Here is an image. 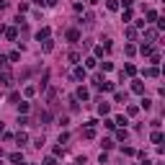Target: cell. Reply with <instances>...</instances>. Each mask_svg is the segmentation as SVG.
Instances as JSON below:
<instances>
[{"label": "cell", "instance_id": "cell-1", "mask_svg": "<svg viewBox=\"0 0 165 165\" xmlns=\"http://www.w3.org/2000/svg\"><path fill=\"white\" fill-rule=\"evenodd\" d=\"M10 163H13V165H26V163H23V155H21V152H13V155H10Z\"/></svg>", "mask_w": 165, "mask_h": 165}, {"label": "cell", "instance_id": "cell-2", "mask_svg": "<svg viewBox=\"0 0 165 165\" xmlns=\"http://www.w3.org/2000/svg\"><path fill=\"white\" fill-rule=\"evenodd\" d=\"M145 39H147V41H155V39H157V28H147V31H145Z\"/></svg>", "mask_w": 165, "mask_h": 165}, {"label": "cell", "instance_id": "cell-3", "mask_svg": "<svg viewBox=\"0 0 165 165\" xmlns=\"http://www.w3.org/2000/svg\"><path fill=\"white\" fill-rule=\"evenodd\" d=\"M109 111H111V106H109V103H103V101L98 103V113H103V116H106V113H109Z\"/></svg>", "mask_w": 165, "mask_h": 165}, {"label": "cell", "instance_id": "cell-4", "mask_svg": "<svg viewBox=\"0 0 165 165\" xmlns=\"http://www.w3.org/2000/svg\"><path fill=\"white\" fill-rule=\"evenodd\" d=\"M36 39H39V41H47V39H49V28H41V31L36 34Z\"/></svg>", "mask_w": 165, "mask_h": 165}, {"label": "cell", "instance_id": "cell-5", "mask_svg": "<svg viewBox=\"0 0 165 165\" xmlns=\"http://www.w3.org/2000/svg\"><path fill=\"white\" fill-rule=\"evenodd\" d=\"M145 75H147V77H157V75H160V70H157V67H147Z\"/></svg>", "mask_w": 165, "mask_h": 165}, {"label": "cell", "instance_id": "cell-6", "mask_svg": "<svg viewBox=\"0 0 165 165\" xmlns=\"http://www.w3.org/2000/svg\"><path fill=\"white\" fill-rule=\"evenodd\" d=\"M67 39H70V41H77V39H80V34H77L75 28H70V31H67Z\"/></svg>", "mask_w": 165, "mask_h": 165}, {"label": "cell", "instance_id": "cell-7", "mask_svg": "<svg viewBox=\"0 0 165 165\" xmlns=\"http://www.w3.org/2000/svg\"><path fill=\"white\" fill-rule=\"evenodd\" d=\"M132 90H134V93H142V90H145V85H142L139 80H134V83H132Z\"/></svg>", "mask_w": 165, "mask_h": 165}, {"label": "cell", "instance_id": "cell-8", "mask_svg": "<svg viewBox=\"0 0 165 165\" xmlns=\"http://www.w3.org/2000/svg\"><path fill=\"white\" fill-rule=\"evenodd\" d=\"M83 134H85V139H93V137H96V129H93V126H88Z\"/></svg>", "mask_w": 165, "mask_h": 165}, {"label": "cell", "instance_id": "cell-9", "mask_svg": "<svg viewBox=\"0 0 165 165\" xmlns=\"http://www.w3.org/2000/svg\"><path fill=\"white\" fill-rule=\"evenodd\" d=\"M139 52H142V54H152V44H142Z\"/></svg>", "mask_w": 165, "mask_h": 165}, {"label": "cell", "instance_id": "cell-10", "mask_svg": "<svg viewBox=\"0 0 165 165\" xmlns=\"http://www.w3.org/2000/svg\"><path fill=\"white\" fill-rule=\"evenodd\" d=\"M152 21H157V13L155 10H147V21H145V23H152Z\"/></svg>", "mask_w": 165, "mask_h": 165}, {"label": "cell", "instance_id": "cell-11", "mask_svg": "<svg viewBox=\"0 0 165 165\" xmlns=\"http://www.w3.org/2000/svg\"><path fill=\"white\" fill-rule=\"evenodd\" d=\"M75 77H77V80H85V70L83 67H75Z\"/></svg>", "mask_w": 165, "mask_h": 165}, {"label": "cell", "instance_id": "cell-12", "mask_svg": "<svg viewBox=\"0 0 165 165\" xmlns=\"http://www.w3.org/2000/svg\"><path fill=\"white\" fill-rule=\"evenodd\" d=\"M16 139H18V145H23V142H28V134H26V132H18Z\"/></svg>", "mask_w": 165, "mask_h": 165}, {"label": "cell", "instance_id": "cell-13", "mask_svg": "<svg viewBox=\"0 0 165 165\" xmlns=\"http://www.w3.org/2000/svg\"><path fill=\"white\" fill-rule=\"evenodd\" d=\"M3 34H5L8 39H16V28H3Z\"/></svg>", "mask_w": 165, "mask_h": 165}, {"label": "cell", "instance_id": "cell-14", "mask_svg": "<svg viewBox=\"0 0 165 165\" xmlns=\"http://www.w3.org/2000/svg\"><path fill=\"white\" fill-rule=\"evenodd\" d=\"M77 98H80V101H85V98H88V90H85V88H77Z\"/></svg>", "mask_w": 165, "mask_h": 165}, {"label": "cell", "instance_id": "cell-15", "mask_svg": "<svg viewBox=\"0 0 165 165\" xmlns=\"http://www.w3.org/2000/svg\"><path fill=\"white\" fill-rule=\"evenodd\" d=\"M152 142H155V145H160V142H163V134H160V132H152Z\"/></svg>", "mask_w": 165, "mask_h": 165}, {"label": "cell", "instance_id": "cell-16", "mask_svg": "<svg viewBox=\"0 0 165 165\" xmlns=\"http://www.w3.org/2000/svg\"><path fill=\"white\" fill-rule=\"evenodd\" d=\"M124 72H126V75H134V72H137V67H134V64H126Z\"/></svg>", "mask_w": 165, "mask_h": 165}, {"label": "cell", "instance_id": "cell-17", "mask_svg": "<svg viewBox=\"0 0 165 165\" xmlns=\"http://www.w3.org/2000/svg\"><path fill=\"white\" fill-rule=\"evenodd\" d=\"M116 101H119V103H124V101H126V93H121V90H116Z\"/></svg>", "mask_w": 165, "mask_h": 165}, {"label": "cell", "instance_id": "cell-18", "mask_svg": "<svg viewBox=\"0 0 165 165\" xmlns=\"http://www.w3.org/2000/svg\"><path fill=\"white\" fill-rule=\"evenodd\" d=\"M70 62H72V64H77V62H80V54H77V52H72V54H70Z\"/></svg>", "mask_w": 165, "mask_h": 165}, {"label": "cell", "instance_id": "cell-19", "mask_svg": "<svg viewBox=\"0 0 165 165\" xmlns=\"http://www.w3.org/2000/svg\"><path fill=\"white\" fill-rule=\"evenodd\" d=\"M18 111H21V113H26V111H28V103H26V101H21V103H18Z\"/></svg>", "mask_w": 165, "mask_h": 165}, {"label": "cell", "instance_id": "cell-20", "mask_svg": "<svg viewBox=\"0 0 165 165\" xmlns=\"http://www.w3.org/2000/svg\"><path fill=\"white\" fill-rule=\"evenodd\" d=\"M8 60H10V62H16V60H21V54H18V52H10V54H8Z\"/></svg>", "mask_w": 165, "mask_h": 165}, {"label": "cell", "instance_id": "cell-21", "mask_svg": "<svg viewBox=\"0 0 165 165\" xmlns=\"http://www.w3.org/2000/svg\"><path fill=\"white\" fill-rule=\"evenodd\" d=\"M101 147H103V150H111V147H113V142H111V139H103V145H101Z\"/></svg>", "mask_w": 165, "mask_h": 165}, {"label": "cell", "instance_id": "cell-22", "mask_svg": "<svg viewBox=\"0 0 165 165\" xmlns=\"http://www.w3.org/2000/svg\"><path fill=\"white\" fill-rule=\"evenodd\" d=\"M44 165H57V160H54V157H47V160H44Z\"/></svg>", "mask_w": 165, "mask_h": 165}, {"label": "cell", "instance_id": "cell-23", "mask_svg": "<svg viewBox=\"0 0 165 165\" xmlns=\"http://www.w3.org/2000/svg\"><path fill=\"white\" fill-rule=\"evenodd\" d=\"M5 64H8V57H3V54H0V67H5Z\"/></svg>", "mask_w": 165, "mask_h": 165}, {"label": "cell", "instance_id": "cell-24", "mask_svg": "<svg viewBox=\"0 0 165 165\" xmlns=\"http://www.w3.org/2000/svg\"><path fill=\"white\" fill-rule=\"evenodd\" d=\"M121 3H124V5H126V8H129V5H132V3H134V0H121Z\"/></svg>", "mask_w": 165, "mask_h": 165}, {"label": "cell", "instance_id": "cell-25", "mask_svg": "<svg viewBox=\"0 0 165 165\" xmlns=\"http://www.w3.org/2000/svg\"><path fill=\"white\" fill-rule=\"evenodd\" d=\"M5 5H8V3H5V0H0V8H5Z\"/></svg>", "mask_w": 165, "mask_h": 165}, {"label": "cell", "instance_id": "cell-26", "mask_svg": "<svg viewBox=\"0 0 165 165\" xmlns=\"http://www.w3.org/2000/svg\"><path fill=\"white\" fill-rule=\"evenodd\" d=\"M72 165H83V160H77V163H72Z\"/></svg>", "mask_w": 165, "mask_h": 165}]
</instances>
